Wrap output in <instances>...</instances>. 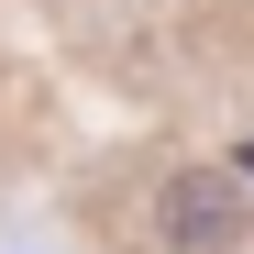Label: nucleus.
Masks as SVG:
<instances>
[{
  "instance_id": "nucleus-1",
  "label": "nucleus",
  "mask_w": 254,
  "mask_h": 254,
  "mask_svg": "<svg viewBox=\"0 0 254 254\" xmlns=\"http://www.w3.org/2000/svg\"><path fill=\"white\" fill-rule=\"evenodd\" d=\"M155 243L166 254H232L243 243V177H221V166L166 177L155 188Z\"/></svg>"
}]
</instances>
